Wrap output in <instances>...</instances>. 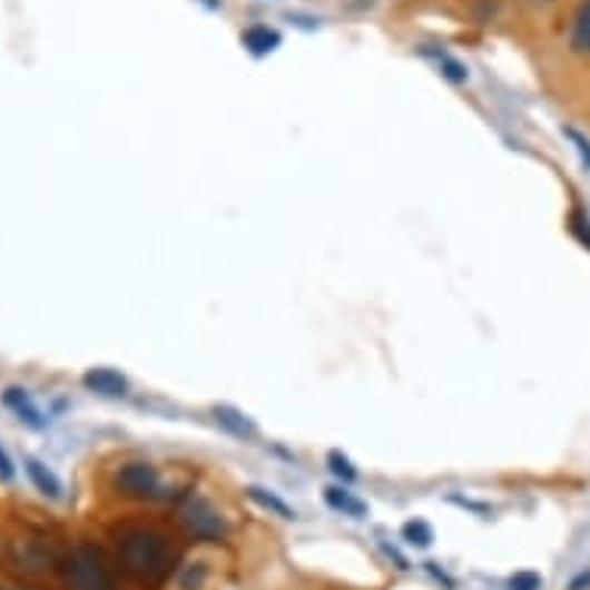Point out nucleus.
I'll list each match as a JSON object with an SVG mask.
<instances>
[{
    "instance_id": "nucleus-1",
    "label": "nucleus",
    "mask_w": 590,
    "mask_h": 590,
    "mask_svg": "<svg viewBox=\"0 0 590 590\" xmlns=\"http://www.w3.org/2000/svg\"><path fill=\"white\" fill-rule=\"evenodd\" d=\"M118 563L137 581H161L170 572V544L155 529H124L118 535Z\"/></svg>"
},
{
    "instance_id": "nucleus-2",
    "label": "nucleus",
    "mask_w": 590,
    "mask_h": 590,
    "mask_svg": "<svg viewBox=\"0 0 590 590\" xmlns=\"http://www.w3.org/2000/svg\"><path fill=\"white\" fill-rule=\"evenodd\" d=\"M66 584L71 590H115V572L106 553L90 544L71 550L66 560Z\"/></svg>"
},
{
    "instance_id": "nucleus-3",
    "label": "nucleus",
    "mask_w": 590,
    "mask_h": 590,
    "mask_svg": "<svg viewBox=\"0 0 590 590\" xmlns=\"http://www.w3.org/2000/svg\"><path fill=\"white\" fill-rule=\"evenodd\" d=\"M179 517H183L186 532L198 538V541H217V538L226 535V522L217 513V508L210 501H205V498H189Z\"/></svg>"
},
{
    "instance_id": "nucleus-4",
    "label": "nucleus",
    "mask_w": 590,
    "mask_h": 590,
    "mask_svg": "<svg viewBox=\"0 0 590 590\" xmlns=\"http://www.w3.org/2000/svg\"><path fill=\"white\" fill-rule=\"evenodd\" d=\"M115 485L118 492L127 494V498H155L158 494V470L146 464V461H134V464H124L115 476Z\"/></svg>"
},
{
    "instance_id": "nucleus-5",
    "label": "nucleus",
    "mask_w": 590,
    "mask_h": 590,
    "mask_svg": "<svg viewBox=\"0 0 590 590\" xmlns=\"http://www.w3.org/2000/svg\"><path fill=\"white\" fill-rule=\"evenodd\" d=\"M13 548V563L26 572H47L53 566V553H50V548H43L41 541L22 538V541H16Z\"/></svg>"
},
{
    "instance_id": "nucleus-6",
    "label": "nucleus",
    "mask_w": 590,
    "mask_h": 590,
    "mask_svg": "<svg viewBox=\"0 0 590 590\" xmlns=\"http://www.w3.org/2000/svg\"><path fill=\"white\" fill-rule=\"evenodd\" d=\"M83 386H87L90 393H99V396H127V377L115 368H90L83 374Z\"/></svg>"
},
{
    "instance_id": "nucleus-7",
    "label": "nucleus",
    "mask_w": 590,
    "mask_h": 590,
    "mask_svg": "<svg viewBox=\"0 0 590 590\" xmlns=\"http://www.w3.org/2000/svg\"><path fill=\"white\" fill-rule=\"evenodd\" d=\"M26 473L28 480H31V485H35L43 498H50V501H59V498H62V482H59V476H56L53 470L47 468L43 461H38V458H26Z\"/></svg>"
},
{
    "instance_id": "nucleus-8",
    "label": "nucleus",
    "mask_w": 590,
    "mask_h": 590,
    "mask_svg": "<svg viewBox=\"0 0 590 590\" xmlns=\"http://www.w3.org/2000/svg\"><path fill=\"white\" fill-rule=\"evenodd\" d=\"M3 405H7V409H13V412L19 414V421H26L28 426H38V430L43 426L41 412H38V405L31 402V396H28L26 390H19V386H10V390L3 393Z\"/></svg>"
},
{
    "instance_id": "nucleus-9",
    "label": "nucleus",
    "mask_w": 590,
    "mask_h": 590,
    "mask_svg": "<svg viewBox=\"0 0 590 590\" xmlns=\"http://www.w3.org/2000/svg\"><path fill=\"white\" fill-rule=\"evenodd\" d=\"M242 43L247 47V53L266 56V53H273L275 47L282 43V35L269 26H250L245 35H242Z\"/></svg>"
},
{
    "instance_id": "nucleus-10",
    "label": "nucleus",
    "mask_w": 590,
    "mask_h": 590,
    "mask_svg": "<svg viewBox=\"0 0 590 590\" xmlns=\"http://www.w3.org/2000/svg\"><path fill=\"white\" fill-rule=\"evenodd\" d=\"M325 501H328L331 510H337V513H344V517H365L368 513V504L365 501H358L356 494H350L346 489H325Z\"/></svg>"
},
{
    "instance_id": "nucleus-11",
    "label": "nucleus",
    "mask_w": 590,
    "mask_h": 590,
    "mask_svg": "<svg viewBox=\"0 0 590 590\" xmlns=\"http://www.w3.org/2000/svg\"><path fill=\"white\" fill-rule=\"evenodd\" d=\"M569 41H572V50H576V53L590 56V0H581Z\"/></svg>"
},
{
    "instance_id": "nucleus-12",
    "label": "nucleus",
    "mask_w": 590,
    "mask_h": 590,
    "mask_svg": "<svg viewBox=\"0 0 590 590\" xmlns=\"http://www.w3.org/2000/svg\"><path fill=\"white\" fill-rule=\"evenodd\" d=\"M247 494H250V501H254V504H260L263 510H269V513H275V517H282V520H297V510L291 508V504H285L278 494L266 492V489H260V485H250Z\"/></svg>"
},
{
    "instance_id": "nucleus-13",
    "label": "nucleus",
    "mask_w": 590,
    "mask_h": 590,
    "mask_svg": "<svg viewBox=\"0 0 590 590\" xmlns=\"http://www.w3.org/2000/svg\"><path fill=\"white\" fill-rule=\"evenodd\" d=\"M217 424L223 426V430H229V433H235V436H254V424L247 421L245 414L235 412V409H217Z\"/></svg>"
},
{
    "instance_id": "nucleus-14",
    "label": "nucleus",
    "mask_w": 590,
    "mask_h": 590,
    "mask_svg": "<svg viewBox=\"0 0 590 590\" xmlns=\"http://www.w3.org/2000/svg\"><path fill=\"white\" fill-rule=\"evenodd\" d=\"M402 538L414 544V548H430L433 544V529L424 520H412L402 525Z\"/></svg>"
},
{
    "instance_id": "nucleus-15",
    "label": "nucleus",
    "mask_w": 590,
    "mask_h": 590,
    "mask_svg": "<svg viewBox=\"0 0 590 590\" xmlns=\"http://www.w3.org/2000/svg\"><path fill=\"white\" fill-rule=\"evenodd\" d=\"M207 581V563H189L183 566V572H179V590H205Z\"/></svg>"
},
{
    "instance_id": "nucleus-16",
    "label": "nucleus",
    "mask_w": 590,
    "mask_h": 590,
    "mask_svg": "<svg viewBox=\"0 0 590 590\" xmlns=\"http://www.w3.org/2000/svg\"><path fill=\"white\" fill-rule=\"evenodd\" d=\"M436 59H440V69H442V75L449 78V81H452V83H464V81H468V69H464V66H461L458 59H452L449 53H436Z\"/></svg>"
},
{
    "instance_id": "nucleus-17",
    "label": "nucleus",
    "mask_w": 590,
    "mask_h": 590,
    "mask_svg": "<svg viewBox=\"0 0 590 590\" xmlns=\"http://www.w3.org/2000/svg\"><path fill=\"white\" fill-rule=\"evenodd\" d=\"M328 464H331V473H334V476H341V480H346V482L356 480V468H353V464H350L341 452H331Z\"/></svg>"
},
{
    "instance_id": "nucleus-18",
    "label": "nucleus",
    "mask_w": 590,
    "mask_h": 590,
    "mask_svg": "<svg viewBox=\"0 0 590 590\" xmlns=\"http://www.w3.org/2000/svg\"><path fill=\"white\" fill-rule=\"evenodd\" d=\"M563 137H569L572 142H576L578 155H581V165L590 170V139L584 137L581 130H576V127H563Z\"/></svg>"
},
{
    "instance_id": "nucleus-19",
    "label": "nucleus",
    "mask_w": 590,
    "mask_h": 590,
    "mask_svg": "<svg viewBox=\"0 0 590 590\" xmlns=\"http://www.w3.org/2000/svg\"><path fill=\"white\" fill-rule=\"evenodd\" d=\"M569 229H572V235H576L578 242H581V245H584L590 250V220L584 217V214H581V210H576V214H572V220H569Z\"/></svg>"
},
{
    "instance_id": "nucleus-20",
    "label": "nucleus",
    "mask_w": 590,
    "mask_h": 590,
    "mask_svg": "<svg viewBox=\"0 0 590 590\" xmlns=\"http://www.w3.org/2000/svg\"><path fill=\"white\" fill-rule=\"evenodd\" d=\"M510 590H541V576L538 572H517L510 578Z\"/></svg>"
},
{
    "instance_id": "nucleus-21",
    "label": "nucleus",
    "mask_w": 590,
    "mask_h": 590,
    "mask_svg": "<svg viewBox=\"0 0 590 590\" xmlns=\"http://www.w3.org/2000/svg\"><path fill=\"white\" fill-rule=\"evenodd\" d=\"M16 480V468L10 461V454L0 449V482H13Z\"/></svg>"
},
{
    "instance_id": "nucleus-22",
    "label": "nucleus",
    "mask_w": 590,
    "mask_h": 590,
    "mask_svg": "<svg viewBox=\"0 0 590 590\" xmlns=\"http://www.w3.org/2000/svg\"><path fill=\"white\" fill-rule=\"evenodd\" d=\"M588 584H590V572H584V576L572 581V588L569 590H581V588H588Z\"/></svg>"
},
{
    "instance_id": "nucleus-23",
    "label": "nucleus",
    "mask_w": 590,
    "mask_h": 590,
    "mask_svg": "<svg viewBox=\"0 0 590 590\" xmlns=\"http://www.w3.org/2000/svg\"><path fill=\"white\" fill-rule=\"evenodd\" d=\"M0 590H28V588H19V584H7V581H0Z\"/></svg>"
},
{
    "instance_id": "nucleus-24",
    "label": "nucleus",
    "mask_w": 590,
    "mask_h": 590,
    "mask_svg": "<svg viewBox=\"0 0 590 590\" xmlns=\"http://www.w3.org/2000/svg\"><path fill=\"white\" fill-rule=\"evenodd\" d=\"M544 3H548V0H544Z\"/></svg>"
}]
</instances>
